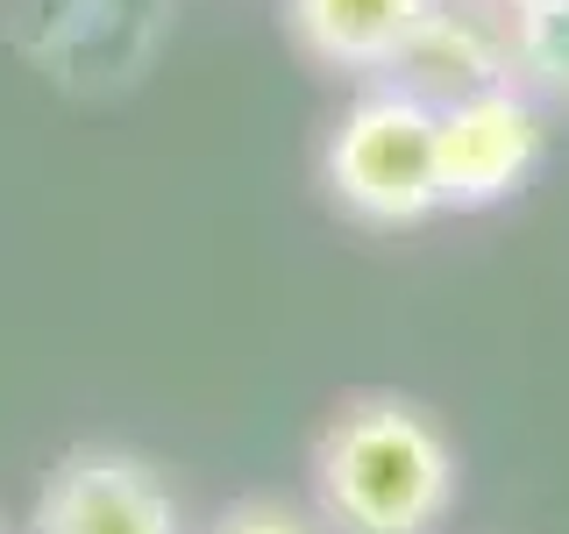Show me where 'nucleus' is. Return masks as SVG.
Here are the masks:
<instances>
[{
  "label": "nucleus",
  "instance_id": "obj_6",
  "mask_svg": "<svg viewBox=\"0 0 569 534\" xmlns=\"http://www.w3.org/2000/svg\"><path fill=\"white\" fill-rule=\"evenodd\" d=\"M427 0H284V29L328 71H385Z\"/></svg>",
  "mask_w": 569,
  "mask_h": 534
},
{
  "label": "nucleus",
  "instance_id": "obj_7",
  "mask_svg": "<svg viewBox=\"0 0 569 534\" xmlns=\"http://www.w3.org/2000/svg\"><path fill=\"white\" fill-rule=\"evenodd\" d=\"M512 79L541 107H569V0H527L506 14Z\"/></svg>",
  "mask_w": 569,
  "mask_h": 534
},
{
  "label": "nucleus",
  "instance_id": "obj_1",
  "mask_svg": "<svg viewBox=\"0 0 569 534\" xmlns=\"http://www.w3.org/2000/svg\"><path fill=\"white\" fill-rule=\"evenodd\" d=\"M462 463L427 406L363 392L313 435V498L335 534H435L456 513Z\"/></svg>",
  "mask_w": 569,
  "mask_h": 534
},
{
  "label": "nucleus",
  "instance_id": "obj_9",
  "mask_svg": "<svg viewBox=\"0 0 569 534\" xmlns=\"http://www.w3.org/2000/svg\"><path fill=\"white\" fill-rule=\"evenodd\" d=\"M485 8H498V14H512V8H527V0H485Z\"/></svg>",
  "mask_w": 569,
  "mask_h": 534
},
{
  "label": "nucleus",
  "instance_id": "obj_3",
  "mask_svg": "<svg viewBox=\"0 0 569 534\" xmlns=\"http://www.w3.org/2000/svg\"><path fill=\"white\" fill-rule=\"evenodd\" d=\"M548 157V107L520 79H498L485 93L435 107V178L441 214H485L533 186Z\"/></svg>",
  "mask_w": 569,
  "mask_h": 534
},
{
  "label": "nucleus",
  "instance_id": "obj_4",
  "mask_svg": "<svg viewBox=\"0 0 569 534\" xmlns=\"http://www.w3.org/2000/svg\"><path fill=\"white\" fill-rule=\"evenodd\" d=\"M29 534H186V513L150 456L86 442L43 477Z\"/></svg>",
  "mask_w": 569,
  "mask_h": 534
},
{
  "label": "nucleus",
  "instance_id": "obj_2",
  "mask_svg": "<svg viewBox=\"0 0 569 534\" xmlns=\"http://www.w3.org/2000/svg\"><path fill=\"white\" fill-rule=\"evenodd\" d=\"M328 200L363 228H420L441 214L435 178V107L406 86H370L342 107L320 150Z\"/></svg>",
  "mask_w": 569,
  "mask_h": 534
},
{
  "label": "nucleus",
  "instance_id": "obj_8",
  "mask_svg": "<svg viewBox=\"0 0 569 534\" xmlns=\"http://www.w3.org/2000/svg\"><path fill=\"white\" fill-rule=\"evenodd\" d=\"M213 534H328V521H307L284 498H242V506H228L213 521Z\"/></svg>",
  "mask_w": 569,
  "mask_h": 534
},
{
  "label": "nucleus",
  "instance_id": "obj_5",
  "mask_svg": "<svg viewBox=\"0 0 569 534\" xmlns=\"http://www.w3.org/2000/svg\"><path fill=\"white\" fill-rule=\"evenodd\" d=\"M391 86L420 93L427 107H449L462 93H485V86L512 79V36L506 14L485 0H427V14L406 29V43L385 65Z\"/></svg>",
  "mask_w": 569,
  "mask_h": 534
}]
</instances>
